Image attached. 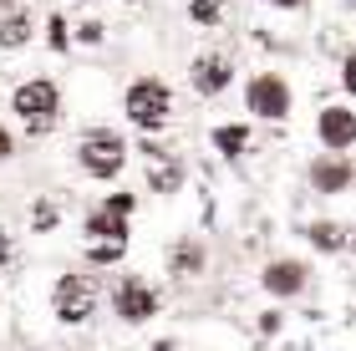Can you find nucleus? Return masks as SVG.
Listing matches in <instances>:
<instances>
[{"label": "nucleus", "instance_id": "f257e3e1", "mask_svg": "<svg viewBox=\"0 0 356 351\" xmlns=\"http://www.w3.org/2000/svg\"><path fill=\"white\" fill-rule=\"evenodd\" d=\"M122 113H127L133 127H143V133H163L173 122V87L158 82V76H138V82L122 92Z\"/></svg>", "mask_w": 356, "mask_h": 351}, {"label": "nucleus", "instance_id": "f03ea898", "mask_svg": "<svg viewBox=\"0 0 356 351\" xmlns=\"http://www.w3.org/2000/svg\"><path fill=\"white\" fill-rule=\"evenodd\" d=\"M122 163H127L122 133H112V127H92V133H82V142H76V168H82L87 179H118Z\"/></svg>", "mask_w": 356, "mask_h": 351}, {"label": "nucleus", "instance_id": "7ed1b4c3", "mask_svg": "<svg viewBox=\"0 0 356 351\" xmlns=\"http://www.w3.org/2000/svg\"><path fill=\"white\" fill-rule=\"evenodd\" d=\"M10 107L21 113V122L31 127V133H51L56 117H61V87L46 82V76H36V82H21L15 87Z\"/></svg>", "mask_w": 356, "mask_h": 351}, {"label": "nucleus", "instance_id": "20e7f679", "mask_svg": "<svg viewBox=\"0 0 356 351\" xmlns=\"http://www.w3.org/2000/svg\"><path fill=\"white\" fill-rule=\"evenodd\" d=\"M133 209H138V199L133 194H112L102 209H92L87 214V245H127V234H133Z\"/></svg>", "mask_w": 356, "mask_h": 351}, {"label": "nucleus", "instance_id": "39448f33", "mask_svg": "<svg viewBox=\"0 0 356 351\" xmlns=\"http://www.w3.org/2000/svg\"><path fill=\"white\" fill-rule=\"evenodd\" d=\"M245 107L254 117H265V122H285L290 117V82L280 72H260V76H250V87H245Z\"/></svg>", "mask_w": 356, "mask_h": 351}, {"label": "nucleus", "instance_id": "423d86ee", "mask_svg": "<svg viewBox=\"0 0 356 351\" xmlns=\"http://www.w3.org/2000/svg\"><path fill=\"white\" fill-rule=\"evenodd\" d=\"M51 311H56V321H67V326H82L87 316L97 311V285L87 275H61L51 285Z\"/></svg>", "mask_w": 356, "mask_h": 351}, {"label": "nucleus", "instance_id": "0eeeda50", "mask_svg": "<svg viewBox=\"0 0 356 351\" xmlns=\"http://www.w3.org/2000/svg\"><path fill=\"white\" fill-rule=\"evenodd\" d=\"M112 311H118L127 326H143V321H153V316H158V291H153V285H143L138 275H127L118 291H112Z\"/></svg>", "mask_w": 356, "mask_h": 351}, {"label": "nucleus", "instance_id": "6e6552de", "mask_svg": "<svg viewBox=\"0 0 356 351\" xmlns=\"http://www.w3.org/2000/svg\"><path fill=\"white\" fill-rule=\"evenodd\" d=\"M316 138H321V148H326V153H346L356 142V113H351V107H321Z\"/></svg>", "mask_w": 356, "mask_h": 351}, {"label": "nucleus", "instance_id": "1a4fd4ad", "mask_svg": "<svg viewBox=\"0 0 356 351\" xmlns=\"http://www.w3.org/2000/svg\"><path fill=\"white\" fill-rule=\"evenodd\" d=\"M305 179H311V188H316V194H346V188H351V179H356V168L346 163L341 153H321V158H311Z\"/></svg>", "mask_w": 356, "mask_h": 351}, {"label": "nucleus", "instance_id": "9d476101", "mask_svg": "<svg viewBox=\"0 0 356 351\" xmlns=\"http://www.w3.org/2000/svg\"><path fill=\"white\" fill-rule=\"evenodd\" d=\"M188 82L199 97H219L224 87L234 82V67H229V56H193V67H188Z\"/></svg>", "mask_w": 356, "mask_h": 351}, {"label": "nucleus", "instance_id": "9b49d317", "mask_svg": "<svg viewBox=\"0 0 356 351\" xmlns=\"http://www.w3.org/2000/svg\"><path fill=\"white\" fill-rule=\"evenodd\" d=\"M305 275H311V270H305L300 260H270V265H265V275H260V285H265L270 295L290 300V295H300V291H305Z\"/></svg>", "mask_w": 356, "mask_h": 351}, {"label": "nucleus", "instance_id": "f8f14e48", "mask_svg": "<svg viewBox=\"0 0 356 351\" xmlns=\"http://www.w3.org/2000/svg\"><path fill=\"white\" fill-rule=\"evenodd\" d=\"M250 127L245 122H219L214 127V153H224V158H239V153H250Z\"/></svg>", "mask_w": 356, "mask_h": 351}, {"label": "nucleus", "instance_id": "ddd939ff", "mask_svg": "<svg viewBox=\"0 0 356 351\" xmlns=\"http://www.w3.org/2000/svg\"><path fill=\"white\" fill-rule=\"evenodd\" d=\"M26 41H31V15L26 10H10L6 21H0V46L15 51V46H26Z\"/></svg>", "mask_w": 356, "mask_h": 351}, {"label": "nucleus", "instance_id": "4468645a", "mask_svg": "<svg viewBox=\"0 0 356 351\" xmlns=\"http://www.w3.org/2000/svg\"><path fill=\"white\" fill-rule=\"evenodd\" d=\"M305 234H311L316 250H346V229L341 225H326V219H321V225H311Z\"/></svg>", "mask_w": 356, "mask_h": 351}, {"label": "nucleus", "instance_id": "2eb2a0df", "mask_svg": "<svg viewBox=\"0 0 356 351\" xmlns=\"http://www.w3.org/2000/svg\"><path fill=\"white\" fill-rule=\"evenodd\" d=\"M188 15H193L199 26H219V21H224V0H193Z\"/></svg>", "mask_w": 356, "mask_h": 351}, {"label": "nucleus", "instance_id": "dca6fc26", "mask_svg": "<svg viewBox=\"0 0 356 351\" xmlns=\"http://www.w3.org/2000/svg\"><path fill=\"white\" fill-rule=\"evenodd\" d=\"M122 250H127V245H87L92 265H118V260H122Z\"/></svg>", "mask_w": 356, "mask_h": 351}, {"label": "nucleus", "instance_id": "f3484780", "mask_svg": "<svg viewBox=\"0 0 356 351\" xmlns=\"http://www.w3.org/2000/svg\"><path fill=\"white\" fill-rule=\"evenodd\" d=\"M46 41H51V51H67V46H72L67 21H61V15H51V31H46Z\"/></svg>", "mask_w": 356, "mask_h": 351}, {"label": "nucleus", "instance_id": "a211bd4d", "mask_svg": "<svg viewBox=\"0 0 356 351\" xmlns=\"http://www.w3.org/2000/svg\"><path fill=\"white\" fill-rule=\"evenodd\" d=\"M341 87H346L351 97H356V51H351V56L341 61Z\"/></svg>", "mask_w": 356, "mask_h": 351}, {"label": "nucleus", "instance_id": "6ab92c4d", "mask_svg": "<svg viewBox=\"0 0 356 351\" xmlns=\"http://www.w3.org/2000/svg\"><path fill=\"white\" fill-rule=\"evenodd\" d=\"M46 225H56V209H46V204H41V209H36V229H46Z\"/></svg>", "mask_w": 356, "mask_h": 351}, {"label": "nucleus", "instance_id": "aec40b11", "mask_svg": "<svg viewBox=\"0 0 356 351\" xmlns=\"http://www.w3.org/2000/svg\"><path fill=\"white\" fill-rule=\"evenodd\" d=\"M10 153H15V142H10V133H6V127H0V163H6Z\"/></svg>", "mask_w": 356, "mask_h": 351}, {"label": "nucleus", "instance_id": "412c9836", "mask_svg": "<svg viewBox=\"0 0 356 351\" xmlns=\"http://www.w3.org/2000/svg\"><path fill=\"white\" fill-rule=\"evenodd\" d=\"M265 6H275V10H300L305 0H265Z\"/></svg>", "mask_w": 356, "mask_h": 351}, {"label": "nucleus", "instance_id": "4be33fe9", "mask_svg": "<svg viewBox=\"0 0 356 351\" xmlns=\"http://www.w3.org/2000/svg\"><path fill=\"white\" fill-rule=\"evenodd\" d=\"M0 265H10V234L0 229Z\"/></svg>", "mask_w": 356, "mask_h": 351}, {"label": "nucleus", "instance_id": "5701e85b", "mask_svg": "<svg viewBox=\"0 0 356 351\" xmlns=\"http://www.w3.org/2000/svg\"><path fill=\"white\" fill-rule=\"evenodd\" d=\"M351 250H356V239H351Z\"/></svg>", "mask_w": 356, "mask_h": 351}, {"label": "nucleus", "instance_id": "b1692460", "mask_svg": "<svg viewBox=\"0 0 356 351\" xmlns=\"http://www.w3.org/2000/svg\"><path fill=\"white\" fill-rule=\"evenodd\" d=\"M127 6H133V0H127Z\"/></svg>", "mask_w": 356, "mask_h": 351}]
</instances>
